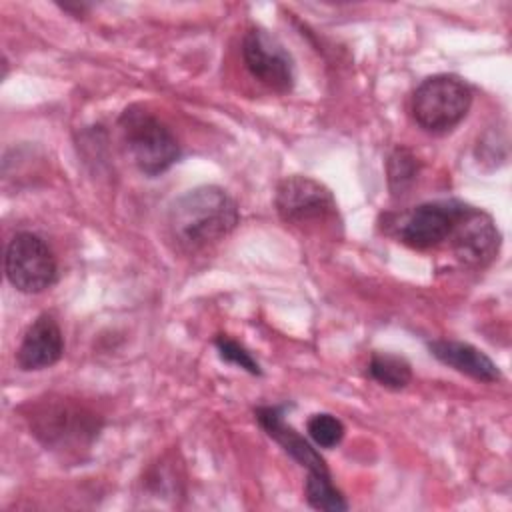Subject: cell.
<instances>
[{
	"label": "cell",
	"instance_id": "obj_13",
	"mask_svg": "<svg viewBox=\"0 0 512 512\" xmlns=\"http://www.w3.org/2000/svg\"><path fill=\"white\" fill-rule=\"evenodd\" d=\"M368 374L388 390H402L412 382V366L404 356L374 352L368 362Z\"/></svg>",
	"mask_w": 512,
	"mask_h": 512
},
{
	"label": "cell",
	"instance_id": "obj_10",
	"mask_svg": "<svg viewBox=\"0 0 512 512\" xmlns=\"http://www.w3.org/2000/svg\"><path fill=\"white\" fill-rule=\"evenodd\" d=\"M64 354V336L58 320L42 312L26 328L16 350V364L24 372H36L54 366Z\"/></svg>",
	"mask_w": 512,
	"mask_h": 512
},
{
	"label": "cell",
	"instance_id": "obj_2",
	"mask_svg": "<svg viewBox=\"0 0 512 512\" xmlns=\"http://www.w3.org/2000/svg\"><path fill=\"white\" fill-rule=\"evenodd\" d=\"M118 126L130 160L144 176H160L180 160L176 136L152 112L130 106L120 114Z\"/></svg>",
	"mask_w": 512,
	"mask_h": 512
},
{
	"label": "cell",
	"instance_id": "obj_3",
	"mask_svg": "<svg viewBox=\"0 0 512 512\" xmlns=\"http://www.w3.org/2000/svg\"><path fill=\"white\" fill-rule=\"evenodd\" d=\"M32 434L50 450H82L98 438L102 422L66 398L40 400L28 414Z\"/></svg>",
	"mask_w": 512,
	"mask_h": 512
},
{
	"label": "cell",
	"instance_id": "obj_11",
	"mask_svg": "<svg viewBox=\"0 0 512 512\" xmlns=\"http://www.w3.org/2000/svg\"><path fill=\"white\" fill-rule=\"evenodd\" d=\"M284 410L286 406H258L254 416L266 434L276 440L292 460L306 468V472H330L320 452L300 432L286 424Z\"/></svg>",
	"mask_w": 512,
	"mask_h": 512
},
{
	"label": "cell",
	"instance_id": "obj_14",
	"mask_svg": "<svg viewBox=\"0 0 512 512\" xmlns=\"http://www.w3.org/2000/svg\"><path fill=\"white\" fill-rule=\"evenodd\" d=\"M304 498L308 506L322 512H344L348 502L336 488L330 472H308L304 480Z\"/></svg>",
	"mask_w": 512,
	"mask_h": 512
},
{
	"label": "cell",
	"instance_id": "obj_12",
	"mask_svg": "<svg viewBox=\"0 0 512 512\" xmlns=\"http://www.w3.org/2000/svg\"><path fill=\"white\" fill-rule=\"evenodd\" d=\"M428 350L444 366H448V368H452V370H456L464 376H470L478 382L492 384V382L502 378L500 368L496 366V362L486 352H482L480 348H476L468 342L430 340Z\"/></svg>",
	"mask_w": 512,
	"mask_h": 512
},
{
	"label": "cell",
	"instance_id": "obj_4",
	"mask_svg": "<svg viewBox=\"0 0 512 512\" xmlns=\"http://www.w3.org/2000/svg\"><path fill=\"white\" fill-rule=\"evenodd\" d=\"M472 106L470 84L456 74H434L424 78L412 94V118L430 134L454 130Z\"/></svg>",
	"mask_w": 512,
	"mask_h": 512
},
{
	"label": "cell",
	"instance_id": "obj_6",
	"mask_svg": "<svg viewBox=\"0 0 512 512\" xmlns=\"http://www.w3.org/2000/svg\"><path fill=\"white\" fill-rule=\"evenodd\" d=\"M274 206L286 224L298 228L330 224L338 218V206L332 192L322 182L308 176H286L280 180Z\"/></svg>",
	"mask_w": 512,
	"mask_h": 512
},
{
	"label": "cell",
	"instance_id": "obj_5",
	"mask_svg": "<svg viewBox=\"0 0 512 512\" xmlns=\"http://www.w3.org/2000/svg\"><path fill=\"white\" fill-rule=\"evenodd\" d=\"M4 274L22 294H40L58 280V262L52 248L34 232H16L4 254Z\"/></svg>",
	"mask_w": 512,
	"mask_h": 512
},
{
	"label": "cell",
	"instance_id": "obj_7",
	"mask_svg": "<svg viewBox=\"0 0 512 512\" xmlns=\"http://www.w3.org/2000/svg\"><path fill=\"white\" fill-rule=\"evenodd\" d=\"M242 60L250 76L276 94H288L296 84L290 52L276 36L260 26L246 30L242 38Z\"/></svg>",
	"mask_w": 512,
	"mask_h": 512
},
{
	"label": "cell",
	"instance_id": "obj_8",
	"mask_svg": "<svg viewBox=\"0 0 512 512\" xmlns=\"http://www.w3.org/2000/svg\"><path fill=\"white\" fill-rule=\"evenodd\" d=\"M466 206L456 198L422 202L396 222V238L414 250L438 248L448 242Z\"/></svg>",
	"mask_w": 512,
	"mask_h": 512
},
{
	"label": "cell",
	"instance_id": "obj_1",
	"mask_svg": "<svg viewBox=\"0 0 512 512\" xmlns=\"http://www.w3.org/2000/svg\"><path fill=\"white\" fill-rule=\"evenodd\" d=\"M240 222L236 200L216 184L180 194L168 208L170 240L182 252H198L224 240Z\"/></svg>",
	"mask_w": 512,
	"mask_h": 512
},
{
	"label": "cell",
	"instance_id": "obj_17",
	"mask_svg": "<svg viewBox=\"0 0 512 512\" xmlns=\"http://www.w3.org/2000/svg\"><path fill=\"white\" fill-rule=\"evenodd\" d=\"M214 346H216V350H218V356H220L224 362L234 364V366L246 370V372L252 374V376H262V368H260L258 360H256V358L250 354V350H248L244 344H240L238 340L230 338L228 334H218V336L214 338Z\"/></svg>",
	"mask_w": 512,
	"mask_h": 512
},
{
	"label": "cell",
	"instance_id": "obj_9",
	"mask_svg": "<svg viewBox=\"0 0 512 512\" xmlns=\"http://www.w3.org/2000/svg\"><path fill=\"white\" fill-rule=\"evenodd\" d=\"M446 244H450L454 256L462 264L484 268L498 256L502 236L488 212L468 204Z\"/></svg>",
	"mask_w": 512,
	"mask_h": 512
},
{
	"label": "cell",
	"instance_id": "obj_16",
	"mask_svg": "<svg viewBox=\"0 0 512 512\" xmlns=\"http://www.w3.org/2000/svg\"><path fill=\"white\" fill-rule=\"evenodd\" d=\"M306 432L310 436V440L318 446V448H336L344 434H346V428L342 424L340 418H336L334 414H328V412H318V414H312L306 422Z\"/></svg>",
	"mask_w": 512,
	"mask_h": 512
},
{
	"label": "cell",
	"instance_id": "obj_15",
	"mask_svg": "<svg viewBox=\"0 0 512 512\" xmlns=\"http://www.w3.org/2000/svg\"><path fill=\"white\" fill-rule=\"evenodd\" d=\"M386 172H388V188L392 196L398 198L408 194V190L416 182L420 172V162L410 148L396 146L388 156Z\"/></svg>",
	"mask_w": 512,
	"mask_h": 512
}]
</instances>
